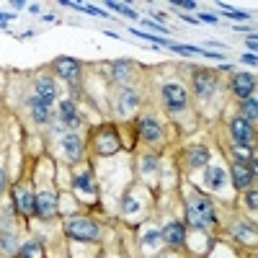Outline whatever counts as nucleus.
<instances>
[{
  "label": "nucleus",
  "mask_w": 258,
  "mask_h": 258,
  "mask_svg": "<svg viewBox=\"0 0 258 258\" xmlns=\"http://www.w3.org/2000/svg\"><path fill=\"white\" fill-rule=\"evenodd\" d=\"M186 222L191 227H212L217 222V214H214V207L207 197H199V194H191L188 202H186Z\"/></svg>",
  "instance_id": "f257e3e1"
},
{
  "label": "nucleus",
  "mask_w": 258,
  "mask_h": 258,
  "mask_svg": "<svg viewBox=\"0 0 258 258\" xmlns=\"http://www.w3.org/2000/svg\"><path fill=\"white\" fill-rule=\"evenodd\" d=\"M163 103L170 114H178L188 106V96H186V88L178 83H165L163 85Z\"/></svg>",
  "instance_id": "20e7f679"
},
{
  "label": "nucleus",
  "mask_w": 258,
  "mask_h": 258,
  "mask_svg": "<svg viewBox=\"0 0 258 258\" xmlns=\"http://www.w3.org/2000/svg\"><path fill=\"white\" fill-rule=\"evenodd\" d=\"M62 150H64V155H68L70 163L80 160V155H83V140H80V135L68 132V135L62 137Z\"/></svg>",
  "instance_id": "dca6fc26"
},
{
  "label": "nucleus",
  "mask_w": 258,
  "mask_h": 258,
  "mask_svg": "<svg viewBox=\"0 0 258 258\" xmlns=\"http://www.w3.org/2000/svg\"><path fill=\"white\" fill-rule=\"evenodd\" d=\"M214 91H217V75L212 70H197L194 73V93L199 98H212Z\"/></svg>",
  "instance_id": "423d86ee"
},
{
  "label": "nucleus",
  "mask_w": 258,
  "mask_h": 258,
  "mask_svg": "<svg viewBox=\"0 0 258 258\" xmlns=\"http://www.w3.org/2000/svg\"><path fill=\"white\" fill-rule=\"evenodd\" d=\"M243 62L245 64H255V54H243Z\"/></svg>",
  "instance_id": "e433bc0d"
},
{
  "label": "nucleus",
  "mask_w": 258,
  "mask_h": 258,
  "mask_svg": "<svg viewBox=\"0 0 258 258\" xmlns=\"http://www.w3.org/2000/svg\"><path fill=\"white\" fill-rule=\"evenodd\" d=\"M222 13H225V16H230V18H238V21H248V13H243V11H232V8H222Z\"/></svg>",
  "instance_id": "c85d7f7f"
},
{
  "label": "nucleus",
  "mask_w": 258,
  "mask_h": 258,
  "mask_svg": "<svg viewBox=\"0 0 258 258\" xmlns=\"http://www.w3.org/2000/svg\"><path fill=\"white\" fill-rule=\"evenodd\" d=\"M129 70H132V62H129V59H116V62L111 64V78H114L116 83H124V80L129 78Z\"/></svg>",
  "instance_id": "4be33fe9"
},
{
  "label": "nucleus",
  "mask_w": 258,
  "mask_h": 258,
  "mask_svg": "<svg viewBox=\"0 0 258 258\" xmlns=\"http://www.w3.org/2000/svg\"><path fill=\"white\" fill-rule=\"evenodd\" d=\"M240 114H243V119H245V121H253V119L258 116V101H255V96H250V98H245V101H243Z\"/></svg>",
  "instance_id": "b1692460"
},
{
  "label": "nucleus",
  "mask_w": 258,
  "mask_h": 258,
  "mask_svg": "<svg viewBox=\"0 0 258 258\" xmlns=\"http://www.w3.org/2000/svg\"><path fill=\"white\" fill-rule=\"evenodd\" d=\"M160 240L181 248V245L186 243V227H183L181 222H168V225L163 227V232H160Z\"/></svg>",
  "instance_id": "ddd939ff"
},
{
  "label": "nucleus",
  "mask_w": 258,
  "mask_h": 258,
  "mask_svg": "<svg viewBox=\"0 0 258 258\" xmlns=\"http://www.w3.org/2000/svg\"><path fill=\"white\" fill-rule=\"evenodd\" d=\"M121 209H124V212H137V202H135L132 197H124V202H121Z\"/></svg>",
  "instance_id": "7c9ffc66"
},
{
  "label": "nucleus",
  "mask_w": 258,
  "mask_h": 258,
  "mask_svg": "<svg viewBox=\"0 0 258 258\" xmlns=\"http://www.w3.org/2000/svg\"><path fill=\"white\" fill-rule=\"evenodd\" d=\"M248 47H250V52H255V47H258V36H255V34L248 36Z\"/></svg>",
  "instance_id": "f704fd0d"
},
{
  "label": "nucleus",
  "mask_w": 258,
  "mask_h": 258,
  "mask_svg": "<svg viewBox=\"0 0 258 258\" xmlns=\"http://www.w3.org/2000/svg\"><path fill=\"white\" fill-rule=\"evenodd\" d=\"M57 214V199L54 194L49 191H41L34 197V217H41V220H52Z\"/></svg>",
  "instance_id": "0eeeda50"
},
{
  "label": "nucleus",
  "mask_w": 258,
  "mask_h": 258,
  "mask_svg": "<svg viewBox=\"0 0 258 258\" xmlns=\"http://www.w3.org/2000/svg\"><path fill=\"white\" fill-rule=\"evenodd\" d=\"M158 240H160V232H155V230H150V232L145 235V238H142V243H145V245H155Z\"/></svg>",
  "instance_id": "c756f323"
},
{
  "label": "nucleus",
  "mask_w": 258,
  "mask_h": 258,
  "mask_svg": "<svg viewBox=\"0 0 258 258\" xmlns=\"http://www.w3.org/2000/svg\"><path fill=\"white\" fill-rule=\"evenodd\" d=\"M73 186L75 191H85V194H96V183H93V176H91V170H83V173H78L73 178Z\"/></svg>",
  "instance_id": "a211bd4d"
},
{
  "label": "nucleus",
  "mask_w": 258,
  "mask_h": 258,
  "mask_svg": "<svg viewBox=\"0 0 258 258\" xmlns=\"http://www.w3.org/2000/svg\"><path fill=\"white\" fill-rule=\"evenodd\" d=\"M209 150L207 147H191L188 150V165L191 168H202V165H209Z\"/></svg>",
  "instance_id": "aec40b11"
},
{
  "label": "nucleus",
  "mask_w": 258,
  "mask_h": 258,
  "mask_svg": "<svg viewBox=\"0 0 258 258\" xmlns=\"http://www.w3.org/2000/svg\"><path fill=\"white\" fill-rule=\"evenodd\" d=\"M173 6H176V8H186V11H194V8H197V3H194V0H176Z\"/></svg>",
  "instance_id": "2f4dec72"
},
{
  "label": "nucleus",
  "mask_w": 258,
  "mask_h": 258,
  "mask_svg": "<svg viewBox=\"0 0 258 258\" xmlns=\"http://www.w3.org/2000/svg\"><path fill=\"white\" fill-rule=\"evenodd\" d=\"M34 98L36 101H41L44 106H52V101L57 98V85H54V80L52 78H39L36 80V85H34Z\"/></svg>",
  "instance_id": "9d476101"
},
{
  "label": "nucleus",
  "mask_w": 258,
  "mask_h": 258,
  "mask_svg": "<svg viewBox=\"0 0 258 258\" xmlns=\"http://www.w3.org/2000/svg\"><path fill=\"white\" fill-rule=\"evenodd\" d=\"M6 186H8V181H6V170H0V194L6 191Z\"/></svg>",
  "instance_id": "c9c22d12"
},
{
  "label": "nucleus",
  "mask_w": 258,
  "mask_h": 258,
  "mask_svg": "<svg viewBox=\"0 0 258 258\" xmlns=\"http://www.w3.org/2000/svg\"><path fill=\"white\" fill-rule=\"evenodd\" d=\"M109 8H114V11H121L126 18H140V16H137V11H132L129 6H121V3H109Z\"/></svg>",
  "instance_id": "bb28decb"
},
{
  "label": "nucleus",
  "mask_w": 258,
  "mask_h": 258,
  "mask_svg": "<svg viewBox=\"0 0 258 258\" xmlns=\"http://www.w3.org/2000/svg\"><path fill=\"white\" fill-rule=\"evenodd\" d=\"M0 248H3L6 253H13L16 250V238L11 232H0Z\"/></svg>",
  "instance_id": "393cba45"
},
{
  "label": "nucleus",
  "mask_w": 258,
  "mask_h": 258,
  "mask_svg": "<svg viewBox=\"0 0 258 258\" xmlns=\"http://www.w3.org/2000/svg\"><path fill=\"white\" fill-rule=\"evenodd\" d=\"M255 91V78L253 73H235L232 75V93L238 96V98H250Z\"/></svg>",
  "instance_id": "1a4fd4ad"
},
{
  "label": "nucleus",
  "mask_w": 258,
  "mask_h": 258,
  "mask_svg": "<svg viewBox=\"0 0 258 258\" xmlns=\"http://www.w3.org/2000/svg\"><path fill=\"white\" fill-rule=\"evenodd\" d=\"M8 21H11V16H3V13H0V24H8Z\"/></svg>",
  "instance_id": "58836bf2"
},
{
  "label": "nucleus",
  "mask_w": 258,
  "mask_h": 258,
  "mask_svg": "<svg viewBox=\"0 0 258 258\" xmlns=\"http://www.w3.org/2000/svg\"><path fill=\"white\" fill-rule=\"evenodd\" d=\"M204 181H207V186H209V188L220 191V188L225 186L227 176H225V170H222V168H207V173H204Z\"/></svg>",
  "instance_id": "6ab92c4d"
},
{
  "label": "nucleus",
  "mask_w": 258,
  "mask_h": 258,
  "mask_svg": "<svg viewBox=\"0 0 258 258\" xmlns=\"http://www.w3.org/2000/svg\"><path fill=\"white\" fill-rule=\"evenodd\" d=\"M93 145H96V153L98 155H116L119 150H121V140H119L116 129L111 124H106V126L98 129L96 137H93Z\"/></svg>",
  "instance_id": "7ed1b4c3"
},
{
  "label": "nucleus",
  "mask_w": 258,
  "mask_h": 258,
  "mask_svg": "<svg viewBox=\"0 0 258 258\" xmlns=\"http://www.w3.org/2000/svg\"><path fill=\"white\" fill-rule=\"evenodd\" d=\"M165 47H170L173 52H178V54H197V52H202V49H197V47H188V44H165Z\"/></svg>",
  "instance_id": "a878e982"
},
{
  "label": "nucleus",
  "mask_w": 258,
  "mask_h": 258,
  "mask_svg": "<svg viewBox=\"0 0 258 258\" xmlns=\"http://www.w3.org/2000/svg\"><path fill=\"white\" fill-rule=\"evenodd\" d=\"M137 129H140V135H142L147 142H158V140L163 137V126H160L153 116H140Z\"/></svg>",
  "instance_id": "4468645a"
},
{
  "label": "nucleus",
  "mask_w": 258,
  "mask_h": 258,
  "mask_svg": "<svg viewBox=\"0 0 258 258\" xmlns=\"http://www.w3.org/2000/svg\"><path fill=\"white\" fill-rule=\"evenodd\" d=\"M13 207L24 214V217H34V197H31V191L16 186L13 188Z\"/></svg>",
  "instance_id": "f8f14e48"
},
{
  "label": "nucleus",
  "mask_w": 258,
  "mask_h": 258,
  "mask_svg": "<svg viewBox=\"0 0 258 258\" xmlns=\"http://www.w3.org/2000/svg\"><path fill=\"white\" fill-rule=\"evenodd\" d=\"M230 135H232V142L238 145V147H250L253 135H255L253 121H245L243 116L232 119V121H230Z\"/></svg>",
  "instance_id": "39448f33"
},
{
  "label": "nucleus",
  "mask_w": 258,
  "mask_h": 258,
  "mask_svg": "<svg viewBox=\"0 0 258 258\" xmlns=\"http://www.w3.org/2000/svg\"><path fill=\"white\" fill-rule=\"evenodd\" d=\"M31 114H34V121H36V124H47V121L52 119L49 106H44V103L36 101V98H31Z\"/></svg>",
  "instance_id": "5701e85b"
},
{
  "label": "nucleus",
  "mask_w": 258,
  "mask_h": 258,
  "mask_svg": "<svg viewBox=\"0 0 258 258\" xmlns=\"http://www.w3.org/2000/svg\"><path fill=\"white\" fill-rule=\"evenodd\" d=\"M64 232H68V238L78 240V243H93L98 240V225L88 217H80V214H73V217L64 222Z\"/></svg>",
  "instance_id": "f03ea898"
},
{
  "label": "nucleus",
  "mask_w": 258,
  "mask_h": 258,
  "mask_svg": "<svg viewBox=\"0 0 258 258\" xmlns=\"http://www.w3.org/2000/svg\"><path fill=\"white\" fill-rule=\"evenodd\" d=\"M155 258H173V255H155Z\"/></svg>",
  "instance_id": "ea45409f"
},
{
  "label": "nucleus",
  "mask_w": 258,
  "mask_h": 258,
  "mask_svg": "<svg viewBox=\"0 0 258 258\" xmlns=\"http://www.w3.org/2000/svg\"><path fill=\"white\" fill-rule=\"evenodd\" d=\"M245 204H248V207H250V209L255 212V191H253V188L248 191V197H245Z\"/></svg>",
  "instance_id": "473e14b6"
},
{
  "label": "nucleus",
  "mask_w": 258,
  "mask_h": 258,
  "mask_svg": "<svg viewBox=\"0 0 258 258\" xmlns=\"http://www.w3.org/2000/svg\"><path fill=\"white\" fill-rule=\"evenodd\" d=\"M253 178H255V170L248 163H235L232 165V183H235V188L248 191V186L253 183Z\"/></svg>",
  "instance_id": "9b49d317"
},
{
  "label": "nucleus",
  "mask_w": 258,
  "mask_h": 258,
  "mask_svg": "<svg viewBox=\"0 0 258 258\" xmlns=\"http://www.w3.org/2000/svg\"><path fill=\"white\" fill-rule=\"evenodd\" d=\"M54 70H57V75L62 80H68V83L75 85L78 78H80V62L73 59V57H57L54 59Z\"/></svg>",
  "instance_id": "6e6552de"
},
{
  "label": "nucleus",
  "mask_w": 258,
  "mask_h": 258,
  "mask_svg": "<svg viewBox=\"0 0 258 258\" xmlns=\"http://www.w3.org/2000/svg\"><path fill=\"white\" fill-rule=\"evenodd\" d=\"M202 21H209V24H214L217 18H214V16H207V13H202Z\"/></svg>",
  "instance_id": "4c0bfd02"
},
{
  "label": "nucleus",
  "mask_w": 258,
  "mask_h": 258,
  "mask_svg": "<svg viewBox=\"0 0 258 258\" xmlns=\"http://www.w3.org/2000/svg\"><path fill=\"white\" fill-rule=\"evenodd\" d=\"M18 255L21 258H41V255H44V250H41V243L39 240L31 238V240H26L24 245L18 248Z\"/></svg>",
  "instance_id": "412c9836"
},
{
  "label": "nucleus",
  "mask_w": 258,
  "mask_h": 258,
  "mask_svg": "<svg viewBox=\"0 0 258 258\" xmlns=\"http://www.w3.org/2000/svg\"><path fill=\"white\" fill-rule=\"evenodd\" d=\"M140 106V96H137V91H132V88H121V93H119V98H116V114H132L135 109Z\"/></svg>",
  "instance_id": "2eb2a0df"
},
{
  "label": "nucleus",
  "mask_w": 258,
  "mask_h": 258,
  "mask_svg": "<svg viewBox=\"0 0 258 258\" xmlns=\"http://www.w3.org/2000/svg\"><path fill=\"white\" fill-rule=\"evenodd\" d=\"M57 119H59L62 124H68V126H80V124H83V119H80V114H78V109H75L73 101H62V103H59Z\"/></svg>",
  "instance_id": "f3484780"
},
{
  "label": "nucleus",
  "mask_w": 258,
  "mask_h": 258,
  "mask_svg": "<svg viewBox=\"0 0 258 258\" xmlns=\"http://www.w3.org/2000/svg\"><path fill=\"white\" fill-rule=\"evenodd\" d=\"M235 235H238V240H248L253 235V230L248 225H238V227H235Z\"/></svg>",
  "instance_id": "cd10ccee"
},
{
  "label": "nucleus",
  "mask_w": 258,
  "mask_h": 258,
  "mask_svg": "<svg viewBox=\"0 0 258 258\" xmlns=\"http://www.w3.org/2000/svg\"><path fill=\"white\" fill-rule=\"evenodd\" d=\"M155 168V160L153 158H142V170H153Z\"/></svg>",
  "instance_id": "72a5a7b5"
}]
</instances>
